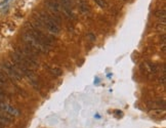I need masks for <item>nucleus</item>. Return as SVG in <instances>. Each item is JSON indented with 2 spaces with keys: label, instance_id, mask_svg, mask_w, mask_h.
<instances>
[{
  "label": "nucleus",
  "instance_id": "obj_1",
  "mask_svg": "<svg viewBox=\"0 0 166 128\" xmlns=\"http://www.w3.org/2000/svg\"><path fill=\"white\" fill-rule=\"evenodd\" d=\"M35 22L51 34L57 35L61 32V22L53 17L47 11H38L35 13Z\"/></svg>",
  "mask_w": 166,
  "mask_h": 128
},
{
  "label": "nucleus",
  "instance_id": "obj_2",
  "mask_svg": "<svg viewBox=\"0 0 166 128\" xmlns=\"http://www.w3.org/2000/svg\"><path fill=\"white\" fill-rule=\"evenodd\" d=\"M41 29H42V27H41L38 23H36V22L34 21L33 23L28 24L25 32H27L28 34L32 35L33 37L37 38L38 40H40L41 42H43L44 44L53 47V43L55 42V39L53 37V36L47 35L46 33H44Z\"/></svg>",
  "mask_w": 166,
  "mask_h": 128
},
{
  "label": "nucleus",
  "instance_id": "obj_3",
  "mask_svg": "<svg viewBox=\"0 0 166 128\" xmlns=\"http://www.w3.org/2000/svg\"><path fill=\"white\" fill-rule=\"evenodd\" d=\"M22 41H23L24 45L30 47V48L35 50L39 55H41V53H48L51 49L50 46L44 44L43 42L38 40L37 38L33 37L30 34H28L27 32H24V34L22 35Z\"/></svg>",
  "mask_w": 166,
  "mask_h": 128
},
{
  "label": "nucleus",
  "instance_id": "obj_4",
  "mask_svg": "<svg viewBox=\"0 0 166 128\" xmlns=\"http://www.w3.org/2000/svg\"><path fill=\"white\" fill-rule=\"evenodd\" d=\"M0 70L7 76L9 80L13 82H18L21 81L23 76L21 75L19 71L15 68V66L11 63V62H4L0 65Z\"/></svg>",
  "mask_w": 166,
  "mask_h": 128
},
{
  "label": "nucleus",
  "instance_id": "obj_5",
  "mask_svg": "<svg viewBox=\"0 0 166 128\" xmlns=\"http://www.w3.org/2000/svg\"><path fill=\"white\" fill-rule=\"evenodd\" d=\"M45 5L48 8L49 15H53V17L62 21L61 15H63V9H62L60 3L57 2V0H45Z\"/></svg>",
  "mask_w": 166,
  "mask_h": 128
},
{
  "label": "nucleus",
  "instance_id": "obj_6",
  "mask_svg": "<svg viewBox=\"0 0 166 128\" xmlns=\"http://www.w3.org/2000/svg\"><path fill=\"white\" fill-rule=\"evenodd\" d=\"M0 112L5 113L7 115L11 116V117H17L20 115V111L15 108L9 106L8 104H6L5 101H0Z\"/></svg>",
  "mask_w": 166,
  "mask_h": 128
},
{
  "label": "nucleus",
  "instance_id": "obj_7",
  "mask_svg": "<svg viewBox=\"0 0 166 128\" xmlns=\"http://www.w3.org/2000/svg\"><path fill=\"white\" fill-rule=\"evenodd\" d=\"M141 68H144V72L148 75H156L158 73V66L152 63H144L141 65Z\"/></svg>",
  "mask_w": 166,
  "mask_h": 128
},
{
  "label": "nucleus",
  "instance_id": "obj_8",
  "mask_svg": "<svg viewBox=\"0 0 166 128\" xmlns=\"http://www.w3.org/2000/svg\"><path fill=\"white\" fill-rule=\"evenodd\" d=\"M11 122H13V117L11 116L0 112V125H2L4 127V126H8L9 124H11Z\"/></svg>",
  "mask_w": 166,
  "mask_h": 128
},
{
  "label": "nucleus",
  "instance_id": "obj_9",
  "mask_svg": "<svg viewBox=\"0 0 166 128\" xmlns=\"http://www.w3.org/2000/svg\"><path fill=\"white\" fill-rule=\"evenodd\" d=\"M47 69H48V72L49 73H51L53 76H55V77H59V76H61L62 74H63V71H62L61 69H59V68H53V67H47Z\"/></svg>",
  "mask_w": 166,
  "mask_h": 128
},
{
  "label": "nucleus",
  "instance_id": "obj_10",
  "mask_svg": "<svg viewBox=\"0 0 166 128\" xmlns=\"http://www.w3.org/2000/svg\"><path fill=\"white\" fill-rule=\"evenodd\" d=\"M155 17H157L162 23H165V10H158L155 13Z\"/></svg>",
  "mask_w": 166,
  "mask_h": 128
},
{
  "label": "nucleus",
  "instance_id": "obj_11",
  "mask_svg": "<svg viewBox=\"0 0 166 128\" xmlns=\"http://www.w3.org/2000/svg\"><path fill=\"white\" fill-rule=\"evenodd\" d=\"M95 2L99 5L101 8H107V2L105 0H95Z\"/></svg>",
  "mask_w": 166,
  "mask_h": 128
},
{
  "label": "nucleus",
  "instance_id": "obj_12",
  "mask_svg": "<svg viewBox=\"0 0 166 128\" xmlns=\"http://www.w3.org/2000/svg\"><path fill=\"white\" fill-rule=\"evenodd\" d=\"M79 9L81 13H86L87 11H89V6H87L86 4H80L79 5Z\"/></svg>",
  "mask_w": 166,
  "mask_h": 128
},
{
  "label": "nucleus",
  "instance_id": "obj_13",
  "mask_svg": "<svg viewBox=\"0 0 166 128\" xmlns=\"http://www.w3.org/2000/svg\"><path fill=\"white\" fill-rule=\"evenodd\" d=\"M86 37L88 38V40H90V41H95V36L93 35V34H91V33H88V34H87Z\"/></svg>",
  "mask_w": 166,
  "mask_h": 128
},
{
  "label": "nucleus",
  "instance_id": "obj_14",
  "mask_svg": "<svg viewBox=\"0 0 166 128\" xmlns=\"http://www.w3.org/2000/svg\"><path fill=\"white\" fill-rule=\"evenodd\" d=\"M9 1H11V0H2V1L0 2V7L4 6V5H7V3H8Z\"/></svg>",
  "mask_w": 166,
  "mask_h": 128
},
{
  "label": "nucleus",
  "instance_id": "obj_15",
  "mask_svg": "<svg viewBox=\"0 0 166 128\" xmlns=\"http://www.w3.org/2000/svg\"><path fill=\"white\" fill-rule=\"evenodd\" d=\"M2 127H3V126H2V125H0V128H2Z\"/></svg>",
  "mask_w": 166,
  "mask_h": 128
},
{
  "label": "nucleus",
  "instance_id": "obj_16",
  "mask_svg": "<svg viewBox=\"0 0 166 128\" xmlns=\"http://www.w3.org/2000/svg\"><path fill=\"white\" fill-rule=\"evenodd\" d=\"M124 1H126V0H124Z\"/></svg>",
  "mask_w": 166,
  "mask_h": 128
}]
</instances>
